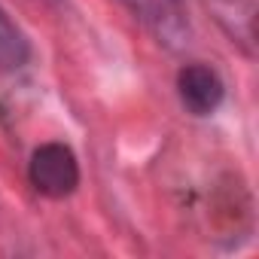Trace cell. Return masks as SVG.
<instances>
[{
    "instance_id": "1",
    "label": "cell",
    "mask_w": 259,
    "mask_h": 259,
    "mask_svg": "<svg viewBox=\"0 0 259 259\" xmlns=\"http://www.w3.org/2000/svg\"><path fill=\"white\" fill-rule=\"evenodd\" d=\"M31 186L46 198H67L79 186V162L67 144H43L34 150L28 165Z\"/></svg>"
},
{
    "instance_id": "2",
    "label": "cell",
    "mask_w": 259,
    "mask_h": 259,
    "mask_svg": "<svg viewBox=\"0 0 259 259\" xmlns=\"http://www.w3.org/2000/svg\"><path fill=\"white\" fill-rule=\"evenodd\" d=\"M122 7L168 49L189 43V22L180 0H122Z\"/></svg>"
},
{
    "instance_id": "3",
    "label": "cell",
    "mask_w": 259,
    "mask_h": 259,
    "mask_svg": "<svg viewBox=\"0 0 259 259\" xmlns=\"http://www.w3.org/2000/svg\"><path fill=\"white\" fill-rule=\"evenodd\" d=\"M177 95L183 101V107L192 116H210L223 98H226V85L220 79V73L207 64H186L177 73Z\"/></svg>"
},
{
    "instance_id": "4",
    "label": "cell",
    "mask_w": 259,
    "mask_h": 259,
    "mask_svg": "<svg viewBox=\"0 0 259 259\" xmlns=\"http://www.w3.org/2000/svg\"><path fill=\"white\" fill-rule=\"evenodd\" d=\"M31 43L22 28L10 19V13L0 7V73H16L28 64Z\"/></svg>"
}]
</instances>
